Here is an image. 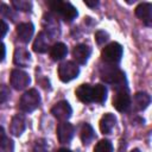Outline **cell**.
I'll list each match as a JSON object with an SVG mask.
<instances>
[{
    "mask_svg": "<svg viewBox=\"0 0 152 152\" xmlns=\"http://www.w3.org/2000/svg\"><path fill=\"white\" fill-rule=\"evenodd\" d=\"M46 4L64 21L70 23L77 17V10L70 2H65V1H61V0H53V1H48Z\"/></svg>",
    "mask_w": 152,
    "mask_h": 152,
    "instance_id": "6da1fadb",
    "label": "cell"
},
{
    "mask_svg": "<svg viewBox=\"0 0 152 152\" xmlns=\"http://www.w3.org/2000/svg\"><path fill=\"white\" fill-rule=\"evenodd\" d=\"M40 104V96L36 89H30L25 91L19 101V107L25 113H31L37 109Z\"/></svg>",
    "mask_w": 152,
    "mask_h": 152,
    "instance_id": "7a4b0ae2",
    "label": "cell"
},
{
    "mask_svg": "<svg viewBox=\"0 0 152 152\" xmlns=\"http://www.w3.org/2000/svg\"><path fill=\"white\" fill-rule=\"evenodd\" d=\"M78 74H80V68L77 66L76 63L71 61L64 62L58 66V76L62 82H65V83L70 82L71 80L76 78Z\"/></svg>",
    "mask_w": 152,
    "mask_h": 152,
    "instance_id": "3957f363",
    "label": "cell"
},
{
    "mask_svg": "<svg viewBox=\"0 0 152 152\" xmlns=\"http://www.w3.org/2000/svg\"><path fill=\"white\" fill-rule=\"evenodd\" d=\"M102 59L107 63H118L122 57V46L119 43H110L102 50Z\"/></svg>",
    "mask_w": 152,
    "mask_h": 152,
    "instance_id": "277c9868",
    "label": "cell"
},
{
    "mask_svg": "<svg viewBox=\"0 0 152 152\" xmlns=\"http://www.w3.org/2000/svg\"><path fill=\"white\" fill-rule=\"evenodd\" d=\"M10 81H11V86L14 89L23 90V89H25L28 86V83H30V76L25 71H23V70L14 69L11 72Z\"/></svg>",
    "mask_w": 152,
    "mask_h": 152,
    "instance_id": "5b68a950",
    "label": "cell"
},
{
    "mask_svg": "<svg viewBox=\"0 0 152 152\" xmlns=\"http://www.w3.org/2000/svg\"><path fill=\"white\" fill-rule=\"evenodd\" d=\"M51 114L56 119H58L61 121H66L71 116L72 109H71L69 102H66V101H59V102H57L51 108Z\"/></svg>",
    "mask_w": 152,
    "mask_h": 152,
    "instance_id": "8992f818",
    "label": "cell"
},
{
    "mask_svg": "<svg viewBox=\"0 0 152 152\" xmlns=\"http://www.w3.org/2000/svg\"><path fill=\"white\" fill-rule=\"evenodd\" d=\"M113 106L118 112H126L131 106V97L127 90H116L113 97Z\"/></svg>",
    "mask_w": 152,
    "mask_h": 152,
    "instance_id": "52a82bcc",
    "label": "cell"
},
{
    "mask_svg": "<svg viewBox=\"0 0 152 152\" xmlns=\"http://www.w3.org/2000/svg\"><path fill=\"white\" fill-rule=\"evenodd\" d=\"M135 15L142 20L146 26L152 25V5L150 2H141L135 7Z\"/></svg>",
    "mask_w": 152,
    "mask_h": 152,
    "instance_id": "ba28073f",
    "label": "cell"
},
{
    "mask_svg": "<svg viewBox=\"0 0 152 152\" xmlns=\"http://www.w3.org/2000/svg\"><path fill=\"white\" fill-rule=\"evenodd\" d=\"M74 126L66 121H62L57 127V138L61 144L69 142L74 137Z\"/></svg>",
    "mask_w": 152,
    "mask_h": 152,
    "instance_id": "9c48e42d",
    "label": "cell"
},
{
    "mask_svg": "<svg viewBox=\"0 0 152 152\" xmlns=\"http://www.w3.org/2000/svg\"><path fill=\"white\" fill-rule=\"evenodd\" d=\"M51 37L45 32V31H42L38 33L34 43H33V50L38 53H44L48 51L49 46H50V42H51Z\"/></svg>",
    "mask_w": 152,
    "mask_h": 152,
    "instance_id": "30bf717a",
    "label": "cell"
},
{
    "mask_svg": "<svg viewBox=\"0 0 152 152\" xmlns=\"http://www.w3.org/2000/svg\"><path fill=\"white\" fill-rule=\"evenodd\" d=\"M90 53H91V49L86 44H78L72 50V57L78 64H86Z\"/></svg>",
    "mask_w": 152,
    "mask_h": 152,
    "instance_id": "8fae6325",
    "label": "cell"
},
{
    "mask_svg": "<svg viewBox=\"0 0 152 152\" xmlns=\"http://www.w3.org/2000/svg\"><path fill=\"white\" fill-rule=\"evenodd\" d=\"M34 32V26L31 23H23L17 26V36L20 42L23 43H28L33 36Z\"/></svg>",
    "mask_w": 152,
    "mask_h": 152,
    "instance_id": "7c38bea8",
    "label": "cell"
},
{
    "mask_svg": "<svg viewBox=\"0 0 152 152\" xmlns=\"http://www.w3.org/2000/svg\"><path fill=\"white\" fill-rule=\"evenodd\" d=\"M25 129V119L23 115L20 114H15L10 124V133L14 137H19L21 135V133Z\"/></svg>",
    "mask_w": 152,
    "mask_h": 152,
    "instance_id": "4fadbf2b",
    "label": "cell"
},
{
    "mask_svg": "<svg viewBox=\"0 0 152 152\" xmlns=\"http://www.w3.org/2000/svg\"><path fill=\"white\" fill-rule=\"evenodd\" d=\"M43 23H44V26H45V30H46L45 32H46L51 38L59 34V25H58L56 18L52 17L50 13H48V14L44 15Z\"/></svg>",
    "mask_w": 152,
    "mask_h": 152,
    "instance_id": "5bb4252c",
    "label": "cell"
},
{
    "mask_svg": "<svg viewBox=\"0 0 152 152\" xmlns=\"http://www.w3.org/2000/svg\"><path fill=\"white\" fill-rule=\"evenodd\" d=\"M13 61L17 65L19 66H28L30 62H31V56L30 52L25 49V48H17L14 50V55H13Z\"/></svg>",
    "mask_w": 152,
    "mask_h": 152,
    "instance_id": "9a60e30c",
    "label": "cell"
},
{
    "mask_svg": "<svg viewBox=\"0 0 152 152\" xmlns=\"http://www.w3.org/2000/svg\"><path fill=\"white\" fill-rule=\"evenodd\" d=\"M115 124H116V118L113 114L107 113L100 120V131L103 134H110L113 128H114V126H115Z\"/></svg>",
    "mask_w": 152,
    "mask_h": 152,
    "instance_id": "2e32d148",
    "label": "cell"
},
{
    "mask_svg": "<svg viewBox=\"0 0 152 152\" xmlns=\"http://www.w3.org/2000/svg\"><path fill=\"white\" fill-rule=\"evenodd\" d=\"M76 96L83 103L93 102V87L90 84H81L76 89Z\"/></svg>",
    "mask_w": 152,
    "mask_h": 152,
    "instance_id": "e0dca14e",
    "label": "cell"
},
{
    "mask_svg": "<svg viewBox=\"0 0 152 152\" xmlns=\"http://www.w3.org/2000/svg\"><path fill=\"white\" fill-rule=\"evenodd\" d=\"M151 102V96L145 91H139L133 97V103L137 110H144Z\"/></svg>",
    "mask_w": 152,
    "mask_h": 152,
    "instance_id": "ac0fdd59",
    "label": "cell"
},
{
    "mask_svg": "<svg viewBox=\"0 0 152 152\" xmlns=\"http://www.w3.org/2000/svg\"><path fill=\"white\" fill-rule=\"evenodd\" d=\"M66 53H68V48L63 43H57V44L52 45L51 49H50V57L53 61H61V59H63Z\"/></svg>",
    "mask_w": 152,
    "mask_h": 152,
    "instance_id": "d6986e66",
    "label": "cell"
},
{
    "mask_svg": "<svg viewBox=\"0 0 152 152\" xmlns=\"http://www.w3.org/2000/svg\"><path fill=\"white\" fill-rule=\"evenodd\" d=\"M14 144L13 141L5 134L2 127H0V152H13Z\"/></svg>",
    "mask_w": 152,
    "mask_h": 152,
    "instance_id": "ffe728a7",
    "label": "cell"
},
{
    "mask_svg": "<svg viewBox=\"0 0 152 152\" xmlns=\"http://www.w3.org/2000/svg\"><path fill=\"white\" fill-rule=\"evenodd\" d=\"M107 97V88L102 84H95L93 87V101L103 103Z\"/></svg>",
    "mask_w": 152,
    "mask_h": 152,
    "instance_id": "44dd1931",
    "label": "cell"
},
{
    "mask_svg": "<svg viewBox=\"0 0 152 152\" xmlns=\"http://www.w3.org/2000/svg\"><path fill=\"white\" fill-rule=\"evenodd\" d=\"M94 129L89 124H83L81 128V140L84 145H88L93 139H94Z\"/></svg>",
    "mask_w": 152,
    "mask_h": 152,
    "instance_id": "7402d4cb",
    "label": "cell"
},
{
    "mask_svg": "<svg viewBox=\"0 0 152 152\" xmlns=\"http://www.w3.org/2000/svg\"><path fill=\"white\" fill-rule=\"evenodd\" d=\"M94 152H113V145L109 140L103 139L100 140L95 147H94Z\"/></svg>",
    "mask_w": 152,
    "mask_h": 152,
    "instance_id": "603a6c76",
    "label": "cell"
},
{
    "mask_svg": "<svg viewBox=\"0 0 152 152\" xmlns=\"http://www.w3.org/2000/svg\"><path fill=\"white\" fill-rule=\"evenodd\" d=\"M12 6L18 10V11H23V12H27L32 8V2L31 1H26V0H14L12 1Z\"/></svg>",
    "mask_w": 152,
    "mask_h": 152,
    "instance_id": "cb8c5ba5",
    "label": "cell"
},
{
    "mask_svg": "<svg viewBox=\"0 0 152 152\" xmlns=\"http://www.w3.org/2000/svg\"><path fill=\"white\" fill-rule=\"evenodd\" d=\"M33 152H48V146L44 139H38L33 146Z\"/></svg>",
    "mask_w": 152,
    "mask_h": 152,
    "instance_id": "d4e9b609",
    "label": "cell"
},
{
    "mask_svg": "<svg viewBox=\"0 0 152 152\" xmlns=\"http://www.w3.org/2000/svg\"><path fill=\"white\" fill-rule=\"evenodd\" d=\"M108 38H109L108 33L104 32V31H102V30H100V31H97V32L95 33V39H96V43H97L99 45H101V44H103L104 42H107Z\"/></svg>",
    "mask_w": 152,
    "mask_h": 152,
    "instance_id": "484cf974",
    "label": "cell"
},
{
    "mask_svg": "<svg viewBox=\"0 0 152 152\" xmlns=\"http://www.w3.org/2000/svg\"><path fill=\"white\" fill-rule=\"evenodd\" d=\"M10 97V90L6 86H0V104L6 102Z\"/></svg>",
    "mask_w": 152,
    "mask_h": 152,
    "instance_id": "4316f807",
    "label": "cell"
},
{
    "mask_svg": "<svg viewBox=\"0 0 152 152\" xmlns=\"http://www.w3.org/2000/svg\"><path fill=\"white\" fill-rule=\"evenodd\" d=\"M0 12L5 15V17H8V18H14V15L12 14V11H11V8L7 6V5H5V4H0Z\"/></svg>",
    "mask_w": 152,
    "mask_h": 152,
    "instance_id": "83f0119b",
    "label": "cell"
},
{
    "mask_svg": "<svg viewBox=\"0 0 152 152\" xmlns=\"http://www.w3.org/2000/svg\"><path fill=\"white\" fill-rule=\"evenodd\" d=\"M7 31H8V26H7V24H6L4 20L0 19V39L5 37V34L7 33Z\"/></svg>",
    "mask_w": 152,
    "mask_h": 152,
    "instance_id": "f1b7e54d",
    "label": "cell"
},
{
    "mask_svg": "<svg viewBox=\"0 0 152 152\" xmlns=\"http://www.w3.org/2000/svg\"><path fill=\"white\" fill-rule=\"evenodd\" d=\"M5 55H6V48H5V45L2 43H0V62L4 61Z\"/></svg>",
    "mask_w": 152,
    "mask_h": 152,
    "instance_id": "f546056e",
    "label": "cell"
},
{
    "mask_svg": "<svg viewBox=\"0 0 152 152\" xmlns=\"http://www.w3.org/2000/svg\"><path fill=\"white\" fill-rule=\"evenodd\" d=\"M97 4H99V1H96V0H94V1L84 0V5H87L88 7H95V6H97Z\"/></svg>",
    "mask_w": 152,
    "mask_h": 152,
    "instance_id": "4dcf8cb0",
    "label": "cell"
},
{
    "mask_svg": "<svg viewBox=\"0 0 152 152\" xmlns=\"http://www.w3.org/2000/svg\"><path fill=\"white\" fill-rule=\"evenodd\" d=\"M57 152H71L70 150H68V148H59Z\"/></svg>",
    "mask_w": 152,
    "mask_h": 152,
    "instance_id": "1f68e13d",
    "label": "cell"
},
{
    "mask_svg": "<svg viewBox=\"0 0 152 152\" xmlns=\"http://www.w3.org/2000/svg\"><path fill=\"white\" fill-rule=\"evenodd\" d=\"M131 152H140V150H139V148H133Z\"/></svg>",
    "mask_w": 152,
    "mask_h": 152,
    "instance_id": "d6a6232c",
    "label": "cell"
}]
</instances>
